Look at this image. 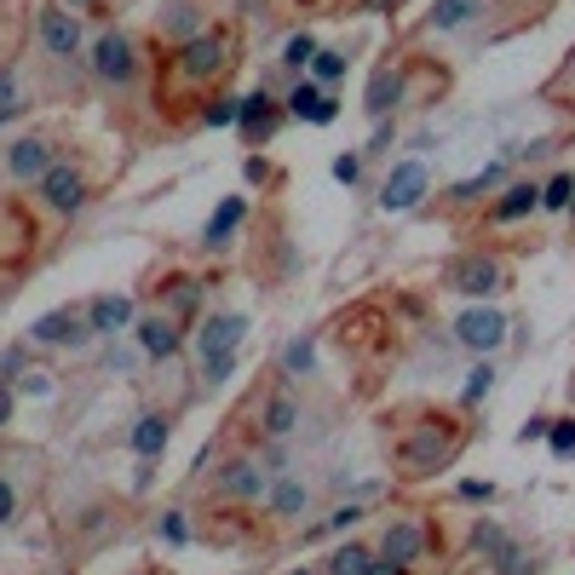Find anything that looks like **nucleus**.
<instances>
[{
    "label": "nucleus",
    "instance_id": "09e8293b",
    "mask_svg": "<svg viewBox=\"0 0 575 575\" xmlns=\"http://www.w3.org/2000/svg\"><path fill=\"white\" fill-rule=\"evenodd\" d=\"M150 483H156V460H138V478H133V489H138V495H144Z\"/></svg>",
    "mask_w": 575,
    "mask_h": 575
},
{
    "label": "nucleus",
    "instance_id": "c85d7f7f",
    "mask_svg": "<svg viewBox=\"0 0 575 575\" xmlns=\"http://www.w3.org/2000/svg\"><path fill=\"white\" fill-rule=\"evenodd\" d=\"M167 35H179V46L190 41V35H202V12H196L190 0H173V6H167Z\"/></svg>",
    "mask_w": 575,
    "mask_h": 575
},
{
    "label": "nucleus",
    "instance_id": "a18cd8bd",
    "mask_svg": "<svg viewBox=\"0 0 575 575\" xmlns=\"http://www.w3.org/2000/svg\"><path fill=\"white\" fill-rule=\"evenodd\" d=\"M460 501H483V506H489V501H495V483L466 478V483H460Z\"/></svg>",
    "mask_w": 575,
    "mask_h": 575
},
{
    "label": "nucleus",
    "instance_id": "5701e85b",
    "mask_svg": "<svg viewBox=\"0 0 575 575\" xmlns=\"http://www.w3.org/2000/svg\"><path fill=\"white\" fill-rule=\"evenodd\" d=\"M265 501H271L276 518H299V512L311 506V489H305L294 472H282V478H271V495H265Z\"/></svg>",
    "mask_w": 575,
    "mask_h": 575
},
{
    "label": "nucleus",
    "instance_id": "7ed1b4c3",
    "mask_svg": "<svg viewBox=\"0 0 575 575\" xmlns=\"http://www.w3.org/2000/svg\"><path fill=\"white\" fill-rule=\"evenodd\" d=\"M35 345H58V351H81V345H92L98 334H92V322L87 311H75V305H58V311H46V317H35L29 328H23Z\"/></svg>",
    "mask_w": 575,
    "mask_h": 575
},
{
    "label": "nucleus",
    "instance_id": "f3484780",
    "mask_svg": "<svg viewBox=\"0 0 575 575\" xmlns=\"http://www.w3.org/2000/svg\"><path fill=\"white\" fill-rule=\"evenodd\" d=\"M420 552H426V524H414V518H391L386 535H380V558H391V564H403V570H409Z\"/></svg>",
    "mask_w": 575,
    "mask_h": 575
},
{
    "label": "nucleus",
    "instance_id": "a19ab883",
    "mask_svg": "<svg viewBox=\"0 0 575 575\" xmlns=\"http://www.w3.org/2000/svg\"><path fill=\"white\" fill-rule=\"evenodd\" d=\"M196 299H202V288H196V282H173V317L196 311Z\"/></svg>",
    "mask_w": 575,
    "mask_h": 575
},
{
    "label": "nucleus",
    "instance_id": "2f4dec72",
    "mask_svg": "<svg viewBox=\"0 0 575 575\" xmlns=\"http://www.w3.org/2000/svg\"><path fill=\"white\" fill-rule=\"evenodd\" d=\"M357 524H363V501H345V506H334L322 524L305 529V535H328V529H334V535H345V529H357Z\"/></svg>",
    "mask_w": 575,
    "mask_h": 575
},
{
    "label": "nucleus",
    "instance_id": "20e7f679",
    "mask_svg": "<svg viewBox=\"0 0 575 575\" xmlns=\"http://www.w3.org/2000/svg\"><path fill=\"white\" fill-rule=\"evenodd\" d=\"M92 75H98V81H110V87H133V75H138V46H133V35L104 29V35L92 41Z\"/></svg>",
    "mask_w": 575,
    "mask_h": 575
},
{
    "label": "nucleus",
    "instance_id": "864d4df0",
    "mask_svg": "<svg viewBox=\"0 0 575 575\" xmlns=\"http://www.w3.org/2000/svg\"><path fill=\"white\" fill-rule=\"evenodd\" d=\"M403 0H363V12H397Z\"/></svg>",
    "mask_w": 575,
    "mask_h": 575
},
{
    "label": "nucleus",
    "instance_id": "37998d69",
    "mask_svg": "<svg viewBox=\"0 0 575 575\" xmlns=\"http://www.w3.org/2000/svg\"><path fill=\"white\" fill-rule=\"evenodd\" d=\"M334 179L357 184V179H363V156H334Z\"/></svg>",
    "mask_w": 575,
    "mask_h": 575
},
{
    "label": "nucleus",
    "instance_id": "ddd939ff",
    "mask_svg": "<svg viewBox=\"0 0 575 575\" xmlns=\"http://www.w3.org/2000/svg\"><path fill=\"white\" fill-rule=\"evenodd\" d=\"M472 547L483 552V564H489L495 575H512L518 564H524V558H518V541H512L495 518H478V524H472Z\"/></svg>",
    "mask_w": 575,
    "mask_h": 575
},
{
    "label": "nucleus",
    "instance_id": "f257e3e1",
    "mask_svg": "<svg viewBox=\"0 0 575 575\" xmlns=\"http://www.w3.org/2000/svg\"><path fill=\"white\" fill-rule=\"evenodd\" d=\"M173 69H179L184 81H219V75L230 69V41L219 35V29H202V35H190V41L179 46Z\"/></svg>",
    "mask_w": 575,
    "mask_h": 575
},
{
    "label": "nucleus",
    "instance_id": "f704fd0d",
    "mask_svg": "<svg viewBox=\"0 0 575 575\" xmlns=\"http://www.w3.org/2000/svg\"><path fill=\"white\" fill-rule=\"evenodd\" d=\"M489 386H495V368L478 363L472 374H466V391H460V403H483V397H489Z\"/></svg>",
    "mask_w": 575,
    "mask_h": 575
},
{
    "label": "nucleus",
    "instance_id": "49530a36",
    "mask_svg": "<svg viewBox=\"0 0 575 575\" xmlns=\"http://www.w3.org/2000/svg\"><path fill=\"white\" fill-rule=\"evenodd\" d=\"M242 173H248V184H265V179H271V167H265L259 156H248V161H242Z\"/></svg>",
    "mask_w": 575,
    "mask_h": 575
},
{
    "label": "nucleus",
    "instance_id": "9b49d317",
    "mask_svg": "<svg viewBox=\"0 0 575 575\" xmlns=\"http://www.w3.org/2000/svg\"><path fill=\"white\" fill-rule=\"evenodd\" d=\"M6 173H12V179L18 184H41L46 179V167H52V144H46V138H35V133H23V138H12V144H6Z\"/></svg>",
    "mask_w": 575,
    "mask_h": 575
},
{
    "label": "nucleus",
    "instance_id": "c03bdc74",
    "mask_svg": "<svg viewBox=\"0 0 575 575\" xmlns=\"http://www.w3.org/2000/svg\"><path fill=\"white\" fill-rule=\"evenodd\" d=\"M12 518H18V489H12V483L0 478V529L12 524Z\"/></svg>",
    "mask_w": 575,
    "mask_h": 575
},
{
    "label": "nucleus",
    "instance_id": "2eb2a0df",
    "mask_svg": "<svg viewBox=\"0 0 575 575\" xmlns=\"http://www.w3.org/2000/svg\"><path fill=\"white\" fill-rule=\"evenodd\" d=\"M87 322H92L98 340H115V334H127V328L138 322V311H133V299L127 294H98L87 305Z\"/></svg>",
    "mask_w": 575,
    "mask_h": 575
},
{
    "label": "nucleus",
    "instance_id": "423d86ee",
    "mask_svg": "<svg viewBox=\"0 0 575 575\" xmlns=\"http://www.w3.org/2000/svg\"><path fill=\"white\" fill-rule=\"evenodd\" d=\"M35 29H41L46 58H58V64H69V58H81V18H75L69 6H41V18H35Z\"/></svg>",
    "mask_w": 575,
    "mask_h": 575
},
{
    "label": "nucleus",
    "instance_id": "9d476101",
    "mask_svg": "<svg viewBox=\"0 0 575 575\" xmlns=\"http://www.w3.org/2000/svg\"><path fill=\"white\" fill-rule=\"evenodd\" d=\"M242 334H248V317L242 311H213V317L196 328V357H230L236 345H242Z\"/></svg>",
    "mask_w": 575,
    "mask_h": 575
},
{
    "label": "nucleus",
    "instance_id": "5fc2aeb1",
    "mask_svg": "<svg viewBox=\"0 0 575 575\" xmlns=\"http://www.w3.org/2000/svg\"><path fill=\"white\" fill-rule=\"evenodd\" d=\"M69 12H92V0H64Z\"/></svg>",
    "mask_w": 575,
    "mask_h": 575
},
{
    "label": "nucleus",
    "instance_id": "f8f14e48",
    "mask_svg": "<svg viewBox=\"0 0 575 575\" xmlns=\"http://www.w3.org/2000/svg\"><path fill=\"white\" fill-rule=\"evenodd\" d=\"M282 110H288V115H299V121H311V127H328V121L340 115V104H334V92H328V87H317L311 75H299V81H294V92L282 98Z\"/></svg>",
    "mask_w": 575,
    "mask_h": 575
},
{
    "label": "nucleus",
    "instance_id": "72a5a7b5",
    "mask_svg": "<svg viewBox=\"0 0 575 575\" xmlns=\"http://www.w3.org/2000/svg\"><path fill=\"white\" fill-rule=\"evenodd\" d=\"M575 202V179L570 173H552L547 184H541V207H570Z\"/></svg>",
    "mask_w": 575,
    "mask_h": 575
},
{
    "label": "nucleus",
    "instance_id": "8fccbe9b",
    "mask_svg": "<svg viewBox=\"0 0 575 575\" xmlns=\"http://www.w3.org/2000/svg\"><path fill=\"white\" fill-rule=\"evenodd\" d=\"M380 150H391V127H386V121L374 127V138H368V156H380Z\"/></svg>",
    "mask_w": 575,
    "mask_h": 575
},
{
    "label": "nucleus",
    "instance_id": "bb28decb",
    "mask_svg": "<svg viewBox=\"0 0 575 575\" xmlns=\"http://www.w3.org/2000/svg\"><path fill=\"white\" fill-rule=\"evenodd\" d=\"M368 564H374V552L357 547V541H345V547L328 552V575H368Z\"/></svg>",
    "mask_w": 575,
    "mask_h": 575
},
{
    "label": "nucleus",
    "instance_id": "7c9ffc66",
    "mask_svg": "<svg viewBox=\"0 0 575 575\" xmlns=\"http://www.w3.org/2000/svg\"><path fill=\"white\" fill-rule=\"evenodd\" d=\"M311 81H317V87H334V81H345V52H334V46H317V58H311Z\"/></svg>",
    "mask_w": 575,
    "mask_h": 575
},
{
    "label": "nucleus",
    "instance_id": "3c124183",
    "mask_svg": "<svg viewBox=\"0 0 575 575\" xmlns=\"http://www.w3.org/2000/svg\"><path fill=\"white\" fill-rule=\"evenodd\" d=\"M552 432V420H541V414H535V420H529V426H524V432H518V437H524V443H529V437H547Z\"/></svg>",
    "mask_w": 575,
    "mask_h": 575
},
{
    "label": "nucleus",
    "instance_id": "58836bf2",
    "mask_svg": "<svg viewBox=\"0 0 575 575\" xmlns=\"http://www.w3.org/2000/svg\"><path fill=\"white\" fill-rule=\"evenodd\" d=\"M161 541H167V547H184V541H190V524H184V512H161Z\"/></svg>",
    "mask_w": 575,
    "mask_h": 575
},
{
    "label": "nucleus",
    "instance_id": "412c9836",
    "mask_svg": "<svg viewBox=\"0 0 575 575\" xmlns=\"http://www.w3.org/2000/svg\"><path fill=\"white\" fill-rule=\"evenodd\" d=\"M242 219H248V202H242V196H225V202H219V213L207 219L202 242H207L213 253H219V248H230V236H236V225H242Z\"/></svg>",
    "mask_w": 575,
    "mask_h": 575
},
{
    "label": "nucleus",
    "instance_id": "4468645a",
    "mask_svg": "<svg viewBox=\"0 0 575 575\" xmlns=\"http://www.w3.org/2000/svg\"><path fill=\"white\" fill-rule=\"evenodd\" d=\"M219 489L230 501H259V495H271V472H265V460H230L219 466Z\"/></svg>",
    "mask_w": 575,
    "mask_h": 575
},
{
    "label": "nucleus",
    "instance_id": "aec40b11",
    "mask_svg": "<svg viewBox=\"0 0 575 575\" xmlns=\"http://www.w3.org/2000/svg\"><path fill=\"white\" fill-rule=\"evenodd\" d=\"M403 104V75L397 69H374V81H368V98H363V110L374 115V121H386L391 110Z\"/></svg>",
    "mask_w": 575,
    "mask_h": 575
},
{
    "label": "nucleus",
    "instance_id": "b1692460",
    "mask_svg": "<svg viewBox=\"0 0 575 575\" xmlns=\"http://www.w3.org/2000/svg\"><path fill=\"white\" fill-rule=\"evenodd\" d=\"M478 6H483V0H437L426 23H432L437 35H455V29H466V23L478 18Z\"/></svg>",
    "mask_w": 575,
    "mask_h": 575
},
{
    "label": "nucleus",
    "instance_id": "6ab92c4d",
    "mask_svg": "<svg viewBox=\"0 0 575 575\" xmlns=\"http://www.w3.org/2000/svg\"><path fill=\"white\" fill-rule=\"evenodd\" d=\"M167 437H173V420L167 414H138V426H133V455L138 460H161V449H167Z\"/></svg>",
    "mask_w": 575,
    "mask_h": 575
},
{
    "label": "nucleus",
    "instance_id": "39448f33",
    "mask_svg": "<svg viewBox=\"0 0 575 575\" xmlns=\"http://www.w3.org/2000/svg\"><path fill=\"white\" fill-rule=\"evenodd\" d=\"M455 432H449V426H443V420H437V426H426V432L414 437V443H403V472H409V478H426V472H437V466H449V460H455Z\"/></svg>",
    "mask_w": 575,
    "mask_h": 575
},
{
    "label": "nucleus",
    "instance_id": "e433bc0d",
    "mask_svg": "<svg viewBox=\"0 0 575 575\" xmlns=\"http://www.w3.org/2000/svg\"><path fill=\"white\" fill-rule=\"evenodd\" d=\"M547 443H552V455H558V460H570L575 455V420H552Z\"/></svg>",
    "mask_w": 575,
    "mask_h": 575
},
{
    "label": "nucleus",
    "instance_id": "cd10ccee",
    "mask_svg": "<svg viewBox=\"0 0 575 575\" xmlns=\"http://www.w3.org/2000/svg\"><path fill=\"white\" fill-rule=\"evenodd\" d=\"M311 58H317V35H311V29H299V35H288V41H282V64L294 69V75H305V69H311Z\"/></svg>",
    "mask_w": 575,
    "mask_h": 575
},
{
    "label": "nucleus",
    "instance_id": "de8ad7c7",
    "mask_svg": "<svg viewBox=\"0 0 575 575\" xmlns=\"http://www.w3.org/2000/svg\"><path fill=\"white\" fill-rule=\"evenodd\" d=\"M12 403H18V397H12V380H0V426H12Z\"/></svg>",
    "mask_w": 575,
    "mask_h": 575
},
{
    "label": "nucleus",
    "instance_id": "4c0bfd02",
    "mask_svg": "<svg viewBox=\"0 0 575 575\" xmlns=\"http://www.w3.org/2000/svg\"><path fill=\"white\" fill-rule=\"evenodd\" d=\"M230 374H236V351H230V357H207V363H202V386H225Z\"/></svg>",
    "mask_w": 575,
    "mask_h": 575
},
{
    "label": "nucleus",
    "instance_id": "0eeeda50",
    "mask_svg": "<svg viewBox=\"0 0 575 575\" xmlns=\"http://www.w3.org/2000/svg\"><path fill=\"white\" fill-rule=\"evenodd\" d=\"M41 202L52 207V213H64V219H75L81 207H87V179H81V167H69V161H52L41 179Z\"/></svg>",
    "mask_w": 575,
    "mask_h": 575
},
{
    "label": "nucleus",
    "instance_id": "393cba45",
    "mask_svg": "<svg viewBox=\"0 0 575 575\" xmlns=\"http://www.w3.org/2000/svg\"><path fill=\"white\" fill-rule=\"evenodd\" d=\"M535 207H541V190H535V184H506V196L495 202V219L512 225V219H524V213H535Z\"/></svg>",
    "mask_w": 575,
    "mask_h": 575
},
{
    "label": "nucleus",
    "instance_id": "6e6d98bb",
    "mask_svg": "<svg viewBox=\"0 0 575 575\" xmlns=\"http://www.w3.org/2000/svg\"><path fill=\"white\" fill-rule=\"evenodd\" d=\"M512 575H541V570H535V564H518V570H512Z\"/></svg>",
    "mask_w": 575,
    "mask_h": 575
},
{
    "label": "nucleus",
    "instance_id": "603ef678",
    "mask_svg": "<svg viewBox=\"0 0 575 575\" xmlns=\"http://www.w3.org/2000/svg\"><path fill=\"white\" fill-rule=\"evenodd\" d=\"M368 575H403V564H391V558H374V564H368Z\"/></svg>",
    "mask_w": 575,
    "mask_h": 575
},
{
    "label": "nucleus",
    "instance_id": "4d7b16f0",
    "mask_svg": "<svg viewBox=\"0 0 575 575\" xmlns=\"http://www.w3.org/2000/svg\"><path fill=\"white\" fill-rule=\"evenodd\" d=\"M288 575H317V570H305V564H299V570H288Z\"/></svg>",
    "mask_w": 575,
    "mask_h": 575
},
{
    "label": "nucleus",
    "instance_id": "6e6552de",
    "mask_svg": "<svg viewBox=\"0 0 575 575\" xmlns=\"http://www.w3.org/2000/svg\"><path fill=\"white\" fill-rule=\"evenodd\" d=\"M426 184H432L426 161H397L386 173V184H380V207H386V213H409V207H420Z\"/></svg>",
    "mask_w": 575,
    "mask_h": 575
},
{
    "label": "nucleus",
    "instance_id": "ea45409f",
    "mask_svg": "<svg viewBox=\"0 0 575 575\" xmlns=\"http://www.w3.org/2000/svg\"><path fill=\"white\" fill-rule=\"evenodd\" d=\"M23 368H29V357H23V345H6V351H0V380H18Z\"/></svg>",
    "mask_w": 575,
    "mask_h": 575
},
{
    "label": "nucleus",
    "instance_id": "c756f323",
    "mask_svg": "<svg viewBox=\"0 0 575 575\" xmlns=\"http://www.w3.org/2000/svg\"><path fill=\"white\" fill-rule=\"evenodd\" d=\"M501 179H506V167H501V161H489L483 173H472V179H460V184H455V202H478L483 190H495Z\"/></svg>",
    "mask_w": 575,
    "mask_h": 575
},
{
    "label": "nucleus",
    "instance_id": "79ce46f5",
    "mask_svg": "<svg viewBox=\"0 0 575 575\" xmlns=\"http://www.w3.org/2000/svg\"><path fill=\"white\" fill-rule=\"evenodd\" d=\"M18 380H23V391H29V397H52V374H46V368H23Z\"/></svg>",
    "mask_w": 575,
    "mask_h": 575
},
{
    "label": "nucleus",
    "instance_id": "1a4fd4ad",
    "mask_svg": "<svg viewBox=\"0 0 575 575\" xmlns=\"http://www.w3.org/2000/svg\"><path fill=\"white\" fill-rule=\"evenodd\" d=\"M133 340H138V351H144L150 363H167V357H179V345H184L179 317H167V311H150V317H138V322H133Z\"/></svg>",
    "mask_w": 575,
    "mask_h": 575
},
{
    "label": "nucleus",
    "instance_id": "dca6fc26",
    "mask_svg": "<svg viewBox=\"0 0 575 575\" xmlns=\"http://www.w3.org/2000/svg\"><path fill=\"white\" fill-rule=\"evenodd\" d=\"M276 121H282V110H276V98L265 87H253L248 98H242V110H236V127L253 138V144H271Z\"/></svg>",
    "mask_w": 575,
    "mask_h": 575
},
{
    "label": "nucleus",
    "instance_id": "a878e982",
    "mask_svg": "<svg viewBox=\"0 0 575 575\" xmlns=\"http://www.w3.org/2000/svg\"><path fill=\"white\" fill-rule=\"evenodd\" d=\"M282 374H288V380H305V374H317V345H311V334H299V340L282 345Z\"/></svg>",
    "mask_w": 575,
    "mask_h": 575
},
{
    "label": "nucleus",
    "instance_id": "473e14b6",
    "mask_svg": "<svg viewBox=\"0 0 575 575\" xmlns=\"http://www.w3.org/2000/svg\"><path fill=\"white\" fill-rule=\"evenodd\" d=\"M18 110H23V87H18V75L0 64V127H6Z\"/></svg>",
    "mask_w": 575,
    "mask_h": 575
},
{
    "label": "nucleus",
    "instance_id": "4be33fe9",
    "mask_svg": "<svg viewBox=\"0 0 575 575\" xmlns=\"http://www.w3.org/2000/svg\"><path fill=\"white\" fill-rule=\"evenodd\" d=\"M259 426H265V437H294L299 432V403L288 391H271L265 409H259Z\"/></svg>",
    "mask_w": 575,
    "mask_h": 575
},
{
    "label": "nucleus",
    "instance_id": "a211bd4d",
    "mask_svg": "<svg viewBox=\"0 0 575 575\" xmlns=\"http://www.w3.org/2000/svg\"><path fill=\"white\" fill-rule=\"evenodd\" d=\"M455 340L466 345V351H495V345L506 340V317L501 311H466V317L455 322Z\"/></svg>",
    "mask_w": 575,
    "mask_h": 575
},
{
    "label": "nucleus",
    "instance_id": "f03ea898",
    "mask_svg": "<svg viewBox=\"0 0 575 575\" xmlns=\"http://www.w3.org/2000/svg\"><path fill=\"white\" fill-rule=\"evenodd\" d=\"M443 282H449L455 294H466V299H489V294H501L506 288V271H501L495 253H460L455 265L443 271Z\"/></svg>",
    "mask_w": 575,
    "mask_h": 575
},
{
    "label": "nucleus",
    "instance_id": "c9c22d12",
    "mask_svg": "<svg viewBox=\"0 0 575 575\" xmlns=\"http://www.w3.org/2000/svg\"><path fill=\"white\" fill-rule=\"evenodd\" d=\"M236 110H242V98H213L202 110V121L207 127H236Z\"/></svg>",
    "mask_w": 575,
    "mask_h": 575
}]
</instances>
